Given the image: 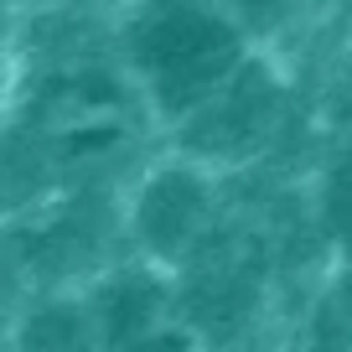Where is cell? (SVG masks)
I'll use <instances>...</instances> for the list:
<instances>
[{
    "instance_id": "277c9868",
    "label": "cell",
    "mask_w": 352,
    "mask_h": 352,
    "mask_svg": "<svg viewBox=\"0 0 352 352\" xmlns=\"http://www.w3.org/2000/svg\"><path fill=\"white\" fill-rule=\"evenodd\" d=\"M316 218H321L327 243L352 264V155L327 166V176L316 187Z\"/></svg>"
},
{
    "instance_id": "5b68a950",
    "label": "cell",
    "mask_w": 352,
    "mask_h": 352,
    "mask_svg": "<svg viewBox=\"0 0 352 352\" xmlns=\"http://www.w3.org/2000/svg\"><path fill=\"white\" fill-rule=\"evenodd\" d=\"M233 16H239L243 26H249L254 42H275L280 32H290L296 26V16L306 11V0H223Z\"/></svg>"
},
{
    "instance_id": "ba28073f",
    "label": "cell",
    "mask_w": 352,
    "mask_h": 352,
    "mask_svg": "<svg viewBox=\"0 0 352 352\" xmlns=\"http://www.w3.org/2000/svg\"><path fill=\"white\" fill-rule=\"evenodd\" d=\"M16 11H36V6H42V0H11Z\"/></svg>"
},
{
    "instance_id": "8992f818",
    "label": "cell",
    "mask_w": 352,
    "mask_h": 352,
    "mask_svg": "<svg viewBox=\"0 0 352 352\" xmlns=\"http://www.w3.org/2000/svg\"><path fill=\"white\" fill-rule=\"evenodd\" d=\"M16 73H21V11L0 0V109L16 99Z\"/></svg>"
},
{
    "instance_id": "7a4b0ae2",
    "label": "cell",
    "mask_w": 352,
    "mask_h": 352,
    "mask_svg": "<svg viewBox=\"0 0 352 352\" xmlns=\"http://www.w3.org/2000/svg\"><path fill=\"white\" fill-rule=\"evenodd\" d=\"M218 212V187H212V166H202L197 155H166L151 161L135 182L130 202H124V233L140 249V259L161 264H182L212 228Z\"/></svg>"
},
{
    "instance_id": "6da1fadb",
    "label": "cell",
    "mask_w": 352,
    "mask_h": 352,
    "mask_svg": "<svg viewBox=\"0 0 352 352\" xmlns=\"http://www.w3.org/2000/svg\"><path fill=\"white\" fill-rule=\"evenodd\" d=\"M109 42L130 94L161 135L182 130L254 63V52H264L223 0H130L109 21Z\"/></svg>"
},
{
    "instance_id": "52a82bcc",
    "label": "cell",
    "mask_w": 352,
    "mask_h": 352,
    "mask_svg": "<svg viewBox=\"0 0 352 352\" xmlns=\"http://www.w3.org/2000/svg\"><path fill=\"white\" fill-rule=\"evenodd\" d=\"M42 6H57V11H73V16H94V21H114L130 0H42Z\"/></svg>"
},
{
    "instance_id": "3957f363",
    "label": "cell",
    "mask_w": 352,
    "mask_h": 352,
    "mask_svg": "<svg viewBox=\"0 0 352 352\" xmlns=\"http://www.w3.org/2000/svg\"><path fill=\"white\" fill-rule=\"evenodd\" d=\"M83 306L94 321V342H151L155 327H171V285L166 270L151 259L104 270L94 285H83Z\"/></svg>"
}]
</instances>
